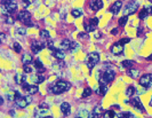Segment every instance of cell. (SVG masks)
<instances>
[{
	"instance_id": "6da1fadb",
	"label": "cell",
	"mask_w": 152,
	"mask_h": 118,
	"mask_svg": "<svg viewBox=\"0 0 152 118\" xmlns=\"http://www.w3.org/2000/svg\"><path fill=\"white\" fill-rule=\"evenodd\" d=\"M71 88V84L65 80H58L52 86V92L54 94H62L64 92H68Z\"/></svg>"
},
{
	"instance_id": "7a4b0ae2",
	"label": "cell",
	"mask_w": 152,
	"mask_h": 118,
	"mask_svg": "<svg viewBox=\"0 0 152 118\" xmlns=\"http://www.w3.org/2000/svg\"><path fill=\"white\" fill-rule=\"evenodd\" d=\"M85 62H86L87 67H88L89 69H93V68L99 62V53H96V52L89 53V54L87 55V57H86Z\"/></svg>"
},
{
	"instance_id": "3957f363",
	"label": "cell",
	"mask_w": 152,
	"mask_h": 118,
	"mask_svg": "<svg viewBox=\"0 0 152 118\" xmlns=\"http://www.w3.org/2000/svg\"><path fill=\"white\" fill-rule=\"evenodd\" d=\"M115 77V75H114V72L112 70H105L103 72V75H102V77L99 79V84H103V85H107L109 83H111L112 80L114 79Z\"/></svg>"
},
{
	"instance_id": "277c9868",
	"label": "cell",
	"mask_w": 152,
	"mask_h": 118,
	"mask_svg": "<svg viewBox=\"0 0 152 118\" xmlns=\"http://www.w3.org/2000/svg\"><path fill=\"white\" fill-rule=\"evenodd\" d=\"M14 102H15V104L18 108L23 109V108H25L26 106H29V104L32 102V97H31V96H21V95H20V96L16 97V100Z\"/></svg>"
},
{
	"instance_id": "5b68a950",
	"label": "cell",
	"mask_w": 152,
	"mask_h": 118,
	"mask_svg": "<svg viewBox=\"0 0 152 118\" xmlns=\"http://www.w3.org/2000/svg\"><path fill=\"white\" fill-rule=\"evenodd\" d=\"M18 20L23 22V23L25 24V25H28V26H34L32 22H31V14L28 12V10H22V12H20L18 13Z\"/></svg>"
},
{
	"instance_id": "8992f818",
	"label": "cell",
	"mask_w": 152,
	"mask_h": 118,
	"mask_svg": "<svg viewBox=\"0 0 152 118\" xmlns=\"http://www.w3.org/2000/svg\"><path fill=\"white\" fill-rule=\"evenodd\" d=\"M140 7V4L137 2V1H130L128 5H126V7L124 9V14L125 15H132V14H134V13H136L137 9Z\"/></svg>"
},
{
	"instance_id": "52a82bcc",
	"label": "cell",
	"mask_w": 152,
	"mask_h": 118,
	"mask_svg": "<svg viewBox=\"0 0 152 118\" xmlns=\"http://www.w3.org/2000/svg\"><path fill=\"white\" fill-rule=\"evenodd\" d=\"M48 110H49V106H48L47 103H41L38 107V109H36V117L44 118V117H46V116H48V115H47Z\"/></svg>"
},
{
	"instance_id": "ba28073f",
	"label": "cell",
	"mask_w": 152,
	"mask_h": 118,
	"mask_svg": "<svg viewBox=\"0 0 152 118\" xmlns=\"http://www.w3.org/2000/svg\"><path fill=\"white\" fill-rule=\"evenodd\" d=\"M140 85L141 86L145 87V88H149V87L152 86V73H148V75H144L142 76L140 80H138Z\"/></svg>"
},
{
	"instance_id": "9c48e42d",
	"label": "cell",
	"mask_w": 152,
	"mask_h": 118,
	"mask_svg": "<svg viewBox=\"0 0 152 118\" xmlns=\"http://www.w3.org/2000/svg\"><path fill=\"white\" fill-rule=\"evenodd\" d=\"M46 47V44L45 43H42V41H39V40H33L32 43H31V51L33 52V53H39L40 51H42L44 48Z\"/></svg>"
},
{
	"instance_id": "30bf717a",
	"label": "cell",
	"mask_w": 152,
	"mask_h": 118,
	"mask_svg": "<svg viewBox=\"0 0 152 118\" xmlns=\"http://www.w3.org/2000/svg\"><path fill=\"white\" fill-rule=\"evenodd\" d=\"M97 24H99V18H96V17L89 20L88 22H86V23H85V30H86V32L94 31V30L96 29Z\"/></svg>"
},
{
	"instance_id": "8fae6325",
	"label": "cell",
	"mask_w": 152,
	"mask_h": 118,
	"mask_svg": "<svg viewBox=\"0 0 152 118\" xmlns=\"http://www.w3.org/2000/svg\"><path fill=\"white\" fill-rule=\"evenodd\" d=\"M23 89L25 91V93L28 95H33L36 94L37 92L39 91V87L37 86V85H29L28 83H24L22 85Z\"/></svg>"
},
{
	"instance_id": "7c38bea8",
	"label": "cell",
	"mask_w": 152,
	"mask_h": 118,
	"mask_svg": "<svg viewBox=\"0 0 152 118\" xmlns=\"http://www.w3.org/2000/svg\"><path fill=\"white\" fill-rule=\"evenodd\" d=\"M129 103L132 107H134L135 109L140 111H144V106H143V103L141 102V100H140V97H133V99H130L129 100Z\"/></svg>"
},
{
	"instance_id": "4fadbf2b",
	"label": "cell",
	"mask_w": 152,
	"mask_h": 118,
	"mask_svg": "<svg viewBox=\"0 0 152 118\" xmlns=\"http://www.w3.org/2000/svg\"><path fill=\"white\" fill-rule=\"evenodd\" d=\"M124 52V44H121L120 41L118 43H114L111 47V53L114 54V55H120Z\"/></svg>"
},
{
	"instance_id": "5bb4252c",
	"label": "cell",
	"mask_w": 152,
	"mask_h": 118,
	"mask_svg": "<svg viewBox=\"0 0 152 118\" xmlns=\"http://www.w3.org/2000/svg\"><path fill=\"white\" fill-rule=\"evenodd\" d=\"M89 7L93 12H99L101 8H103V1L102 0H91Z\"/></svg>"
},
{
	"instance_id": "9a60e30c",
	"label": "cell",
	"mask_w": 152,
	"mask_h": 118,
	"mask_svg": "<svg viewBox=\"0 0 152 118\" xmlns=\"http://www.w3.org/2000/svg\"><path fill=\"white\" fill-rule=\"evenodd\" d=\"M102 112H103V108H102L101 106H96V107L93 109V111L91 112L89 118H99L101 115H102Z\"/></svg>"
},
{
	"instance_id": "2e32d148",
	"label": "cell",
	"mask_w": 152,
	"mask_h": 118,
	"mask_svg": "<svg viewBox=\"0 0 152 118\" xmlns=\"http://www.w3.org/2000/svg\"><path fill=\"white\" fill-rule=\"evenodd\" d=\"M52 54H53V56L56 60H60V61L64 60V57H65L64 52H63L62 49H56V48H54L53 51H52Z\"/></svg>"
},
{
	"instance_id": "e0dca14e",
	"label": "cell",
	"mask_w": 152,
	"mask_h": 118,
	"mask_svg": "<svg viewBox=\"0 0 152 118\" xmlns=\"http://www.w3.org/2000/svg\"><path fill=\"white\" fill-rule=\"evenodd\" d=\"M70 111H71V106L68 102H63L61 104V112L63 114V116H69L70 115Z\"/></svg>"
},
{
	"instance_id": "ac0fdd59",
	"label": "cell",
	"mask_w": 152,
	"mask_h": 118,
	"mask_svg": "<svg viewBox=\"0 0 152 118\" xmlns=\"http://www.w3.org/2000/svg\"><path fill=\"white\" fill-rule=\"evenodd\" d=\"M121 6H122L121 1H115L113 5L110 7V12L115 15V14H118V13H119V10L121 9Z\"/></svg>"
},
{
	"instance_id": "d6986e66",
	"label": "cell",
	"mask_w": 152,
	"mask_h": 118,
	"mask_svg": "<svg viewBox=\"0 0 152 118\" xmlns=\"http://www.w3.org/2000/svg\"><path fill=\"white\" fill-rule=\"evenodd\" d=\"M31 79H32V81H33L36 85H39V84H41V83L45 81V77H44L42 75H38V73L34 75V76H32Z\"/></svg>"
},
{
	"instance_id": "ffe728a7",
	"label": "cell",
	"mask_w": 152,
	"mask_h": 118,
	"mask_svg": "<svg viewBox=\"0 0 152 118\" xmlns=\"http://www.w3.org/2000/svg\"><path fill=\"white\" fill-rule=\"evenodd\" d=\"M127 75L129 76L130 78L136 79V78H138V76H140V70L134 69V68H130V69H128V70H127Z\"/></svg>"
},
{
	"instance_id": "44dd1931",
	"label": "cell",
	"mask_w": 152,
	"mask_h": 118,
	"mask_svg": "<svg viewBox=\"0 0 152 118\" xmlns=\"http://www.w3.org/2000/svg\"><path fill=\"white\" fill-rule=\"evenodd\" d=\"M34 68H36V70H37L38 73H42V72L46 70L45 67H44V64L41 63L40 60H36V61H34Z\"/></svg>"
},
{
	"instance_id": "7402d4cb",
	"label": "cell",
	"mask_w": 152,
	"mask_h": 118,
	"mask_svg": "<svg viewBox=\"0 0 152 118\" xmlns=\"http://www.w3.org/2000/svg\"><path fill=\"white\" fill-rule=\"evenodd\" d=\"M32 55L31 54H28V53H25L24 55L22 56V63L23 65H26V64H31L32 63Z\"/></svg>"
},
{
	"instance_id": "603a6c76",
	"label": "cell",
	"mask_w": 152,
	"mask_h": 118,
	"mask_svg": "<svg viewBox=\"0 0 152 118\" xmlns=\"http://www.w3.org/2000/svg\"><path fill=\"white\" fill-rule=\"evenodd\" d=\"M15 83L18 84V85H23L24 83H26V78L21 75V73H16L15 75Z\"/></svg>"
},
{
	"instance_id": "cb8c5ba5",
	"label": "cell",
	"mask_w": 152,
	"mask_h": 118,
	"mask_svg": "<svg viewBox=\"0 0 152 118\" xmlns=\"http://www.w3.org/2000/svg\"><path fill=\"white\" fill-rule=\"evenodd\" d=\"M60 47H61L62 51H66V49H70V47H71V41H70L69 39L62 40Z\"/></svg>"
},
{
	"instance_id": "d4e9b609",
	"label": "cell",
	"mask_w": 152,
	"mask_h": 118,
	"mask_svg": "<svg viewBox=\"0 0 152 118\" xmlns=\"http://www.w3.org/2000/svg\"><path fill=\"white\" fill-rule=\"evenodd\" d=\"M107 92V85L99 84V89H97V94L101 95V96H104Z\"/></svg>"
},
{
	"instance_id": "484cf974",
	"label": "cell",
	"mask_w": 152,
	"mask_h": 118,
	"mask_svg": "<svg viewBox=\"0 0 152 118\" xmlns=\"http://www.w3.org/2000/svg\"><path fill=\"white\" fill-rule=\"evenodd\" d=\"M83 10L81 9H79V8H75V9H72V12H71V15L73 16L75 18H78V17H80V16H83Z\"/></svg>"
},
{
	"instance_id": "4316f807",
	"label": "cell",
	"mask_w": 152,
	"mask_h": 118,
	"mask_svg": "<svg viewBox=\"0 0 152 118\" xmlns=\"http://www.w3.org/2000/svg\"><path fill=\"white\" fill-rule=\"evenodd\" d=\"M118 118H135V116H134L132 112L124 111V112H120V114L118 115Z\"/></svg>"
},
{
	"instance_id": "83f0119b",
	"label": "cell",
	"mask_w": 152,
	"mask_h": 118,
	"mask_svg": "<svg viewBox=\"0 0 152 118\" xmlns=\"http://www.w3.org/2000/svg\"><path fill=\"white\" fill-rule=\"evenodd\" d=\"M40 37L44 40H52L50 39V34H49V32L47 31V30H41L40 31Z\"/></svg>"
},
{
	"instance_id": "f1b7e54d",
	"label": "cell",
	"mask_w": 152,
	"mask_h": 118,
	"mask_svg": "<svg viewBox=\"0 0 152 118\" xmlns=\"http://www.w3.org/2000/svg\"><path fill=\"white\" fill-rule=\"evenodd\" d=\"M134 64H135V62H134V61H130V60H125V61H122V65H124L125 68H127V69L133 68Z\"/></svg>"
},
{
	"instance_id": "f546056e",
	"label": "cell",
	"mask_w": 152,
	"mask_h": 118,
	"mask_svg": "<svg viewBox=\"0 0 152 118\" xmlns=\"http://www.w3.org/2000/svg\"><path fill=\"white\" fill-rule=\"evenodd\" d=\"M127 22H128V16L124 15L122 17H120V18H119V22H118V23H119V25H120V26H125Z\"/></svg>"
},
{
	"instance_id": "4dcf8cb0",
	"label": "cell",
	"mask_w": 152,
	"mask_h": 118,
	"mask_svg": "<svg viewBox=\"0 0 152 118\" xmlns=\"http://www.w3.org/2000/svg\"><path fill=\"white\" fill-rule=\"evenodd\" d=\"M89 95H91V88H89V87H86V88L84 89V92H83L81 97H83V99H86V97H88Z\"/></svg>"
},
{
	"instance_id": "1f68e13d",
	"label": "cell",
	"mask_w": 152,
	"mask_h": 118,
	"mask_svg": "<svg viewBox=\"0 0 152 118\" xmlns=\"http://www.w3.org/2000/svg\"><path fill=\"white\" fill-rule=\"evenodd\" d=\"M103 118H114V111L107 110L103 114Z\"/></svg>"
},
{
	"instance_id": "d6a6232c",
	"label": "cell",
	"mask_w": 152,
	"mask_h": 118,
	"mask_svg": "<svg viewBox=\"0 0 152 118\" xmlns=\"http://www.w3.org/2000/svg\"><path fill=\"white\" fill-rule=\"evenodd\" d=\"M13 49L15 51L16 53H21V52H22V46H21L18 43H14V44H13Z\"/></svg>"
},
{
	"instance_id": "836d02e7",
	"label": "cell",
	"mask_w": 152,
	"mask_h": 118,
	"mask_svg": "<svg viewBox=\"0 0 152 118\" xmlns=\"http://www.w3.org/2000/svg\"><path fill=\"white\" fill-rule=\"evenodd\" d=\"M134 92H135V88H134L133 86H129L127 89H126V95H127V96H133Z\"/></svg>"
},
{
	"instance_id": "e575fe53",
	"label": "cell",
	"mask_w": 152,
	"mask_h": 118,
	"mask_svg": "<svg viewBox=\"0 0 152 118\" xmlns=\"http://www.w3.org/2000/svg\"><path fill=\"white\" fill-rule=\"evenodd\" d=\"M149 15V14H148V12H146V9H143V10H142V12H141V13H140V18H141V20H144L145 17H146V16Z\"/></svg>"
},
{
	"instance_id": "d590c367",
	"label": "cell",
	"mask_w": 152,
	"mask_h": 118,
	"mask_svg": "<svg viewBox=\"0 0 152 118\" xmlns=\"http://www.w3.org/2000/svg\"><path fill=\"white\" fill-rule=\"evenodd\" d=\"M78 48H79V44L76 43V41H71V47H70V49H72V51H77Z\"/></svg>"
},
{
	"instance_id": "8d00e7d4",
	"label": "cell",
	"mask_w": 152,
	"mask_h": 118,
	"mask_svg": "<svg viewBox=\"0 0 152 118\" xmlns=\"http://www.w3.org/2000/svg\"><path fill=\"white\" fill-rule=\"evenodd\" d=\"M6 17H5V20H6V22H7L8 24H13L14 23V20H13V17L10 15H5Z\"/></svg>"
},
{
	"instance_id": "74e56055",
	"label": "cell",
	"mask_w": 152,
	"mask_h": 118,
	"mask_svg": "<svg viewBox=\"0 0 152 118\" xmlns=\"http://www.w3.org/2000/svg\"><path fill=\"white\" fill-rule=\"evenodd\" d=\"M23 69H24V72H28V73H31V72H32V69H31L30 64L23 65Z\"/></svg>"
},
{
	"instance_id": "f35d334b",
	"label": "cell",
	"mask_w": 152,
	"mask_h": 118,
	"mask_svg": "<svg viewBox=\"0 0 152 118\" xmlns=\"http://www.w3.org/2000/svg\"><path fill=\"white\" fill-rule=\"evenodd\" d=\"M16 31H17L18 34H22V36H24V34H25V32H26L24 28H17V30H16Z\"/></svg>"
},
{
	"instance_id": "ab89813d",
	"label": "cell",
	"mask_w": 152,
	"mask_h": 118,
	"mask_svg": "<svg viewBox=\"0 0 152 118\" xmlns=\"http://www.w3.org/2000/svg\"><path fill=\"white\" fill-rule=\"evenodd\" d=\"M22 1H23V4H24V5H23L24 7H29V6L31 5L30 0H22Z\"/></svg>"
},
{
	"instance_id": "60d3db41",
	"label": "cell",
	"mask_w": 152,
	"mask_h": 118,
	"mask_svg": "<svg viewBox=\"0 0 152 118\" xmlns=\"http://www.w3.org/2000/svg\"><path fill=\"white\" fill-rule=\"evenodd\" d=\"M144 8L146 9L148 14H152V5H151V6H145Z\"/></svg>"
},
{
	"instance_id": "b9f144b4",
	"label": "cell",
	"mask_w": 152,
	"mask_h": 118,
	"mask_svg": "<svg viewBox=\"0 0 152 118\" xmlns=\"http://www.w3.org/2000/svg\"><path fill=\"white\" fill-rule=\"evenodd\" d=\"M129 41H130L129 38H124V39L120 40V43H121V44H124V45H125V44H127V43H129Z\"/></svg>"
},
{
	"instance_id": "7bdbcfd3",
	"label": "cell",
	"mask_w": 152,
	"mask_h": 118,
	"mask_svg": "<svg viewBox=\"0 0 152 118\" xmlns=\"http://www.w3.org/2000/svg\"><path fill=\"white\" fill-rule=\"evenodd\" d=\"M78 37H79V38H87V34H86V33H79Z\"/></svg>"
},
{
	"instance_id": "ee69618b",
	"label": "cell",
	"mask_w": 152,
	"mask_h": 118,
	"mask_svg": "<svg viewBox=\"0 0 152 118\" xmlns=\"http://www.w3.org/2000/svg\"><path fill=\"white\" fill-rule=\"evenodd\" d=\"M117 33H118V29H113V30H112V34H113V36H115Z\"/></svg>"
},
{
	"instance_id": "f6af8a7d",
	"label": "cell",
	"mask_w": 152,
	"mask_h": 118,
	"mask_svg": "<svg viewBox=\"0 0 152 118\" xmlns=\"http://www.w3.org/2000/svg\"><path fill=\"white\" fill-rule=\"evenodd\" d=\"M1 40L5 41V34H4V33H1Z\"/></svg>"
},
{
	"instance_id": "bcb514c9",
	"label": "cell",
	"mask_w": 152,
	"mask_h": 118,
	"mask_svg": "<svg viewBox=\"0 0 152 118\" xmlns=\"http://www.w3.org/2000/svg\"><path fill=\"white\" fill-rule=\"evenodd\" d=\"M75 118H85V117H83V116H81V115H79V114H77V116Z\"/></svg>"
},
{
	"instance_id": "7dc6e473",
	"label": "cell",
	"mask_w": 152,
	"mask_h": 118,
	"mask_svg": "<svg viewBox=\"0 0 152 118\" xmlns=\"http://www.w3.org/2000/svg\"><path fill=\"white\" fill-rule=\"evenodd\" d=\"M10 116H14V110H10Z\"/></svg>"
},
{
	"instance_id": "c3c4849f",
	"label": "cell",
	"mask_w": 152,
	"mask_h": 118,
	"mask_svg": "<svg viewBox=\"0 0 152 118\" xmlns=\"http://www.w3.org/2000/svg\"><path fill=\"white\" fill-rule=\"evenodd\" d=\"M95 37H96V38H99V33H95Z\"/></svg>"
},
{
	"instance_id": "681fc988",
	"label": "cell",
	"mask_w": 152,
	"mask_h": 118,
	"mask_svg": "<svg viewBox=\"0 0 152 118\" xmlns=\"http://www.w3.org/2000/svg\"><path fill=\"white\" fill-rule=\"evenodd\" d=\"M44 118H53L52 116H46V117H44Z\"/></svg>"
},
{
	"instance_id": "f907efd6",
	"label": "cell",
	"mask_w": 152,
	"mask_h": 118,
	"mask_svg": "<svg viewBox=\"0 0 152 118\" xmlns=\"http://www.w3.org/2000/svg\"><path fill=\"white\" fill-rule=\"evenodd\" d=\"M150 106L152 107V97H151V100H150Z\"/></svg>"
},
{
	"instance_id": "816d5d0a",
	"label": "cell",
	"mask_w": 152,
	"mask_h": 118,
	"mask_svg": "<svg viewBox=\"0 0 152 118\" xmlns=\"http://www.w3.org/2000/svg\"><path fill=\"white\" fill-rule=\"evenodd\" d=\"M149 60H150V61H152V55L150 56V57H149Z\"/></svg>"
},
{
	"instance_id": "f5cc1de1",
	"label": "cell",
	"mask_w": 152,
	"mask_h": 118,
	"mask_svg": "<svg viewBox=\"0 0 152 118\" xmlns=\"http://www.w3.org/2000/svg\"><path fill=\"white\" fill-rule=\"evenodd\" d=\"M150 1H151V2H152V0H150Z\"/></svg>"
}]
</instances>
